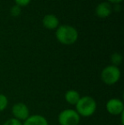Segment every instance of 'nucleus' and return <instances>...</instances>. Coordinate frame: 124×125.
Here are the masks:
<instances>
[{"label": "nucleus", "instance_id": "nucleus-1", "mask_svg": "<svg viewBox=\"0 0 124 125\" xmlns=\"http://www.w3.org/2000/svg\"><path fill=\"white\" fill-rule=\"evenodd\" d=\"M55 35L59 42L66 45L74 43L78 38V32L76 28L68 25L59 26Z\"/></svg>", "mask_w": 124, "mask_h": 125}, {"label": "nucleus", "instance_id": "nucleus-2", "mask_svg": "<svg viewBox=\"0 0 124 125\" xmlns=\"http://www.w3.org/2000/svg\"><path fill=\"white\" fill-rule=\"evenodd\" d=\"M76 112L79 115L83 117H89L93 115L96 111V102L93 98L90 96H84L83 98H80L78 102L76 105Z\"/></svg>", "mask_w": 124, "mask_h": 125}, {"label": "nucleus", "instance_id": "nucleus-3", "mask_svg": "<svg viewBox=\"0 0 124 125\" xmlns=\"http://www.w3.org/2000/svg\"><path fill=\"white\" fill-rule=\"evenodd\" d=\"M121 77V73L117 66H106L101 73V79L107 85L115 84Z\"/></svg>", "mask_w": 124, "mask_h": 125}, {"label": "nucleus", "instance_id": "nucleus-4", "mask_svg": "<svg viewBox=\"0 0 124 125\" xmlns=\"http://www.w3.org/2000/svg\"><path fill=\"white\" fill-rule=\"evenodd\" d=\"M80 121V116L76 111L66 109L59 115V123L60 125H77Z\"/></svg>", "mask_w": 124, "mask_h": 125}, {"label": "nucleus", "instance_id": "nucleus-5", "mask_svg": "<svg viewBox=\"0 0 124 125\" xmlns=\"http://www.w3.org/2000/svg\"><path fill=\"white\" fill-rule=\"evenodd\" d=\"M12 112L18 120H27L29 117V109L23 103L15 104L12 108Z\"/></svg>", "mask_w": 124, "mask_h": 125}, {"label": "nucleus", "instance_id": "nucleus-6", "mask_svg": "<svg viewBox=\"0 0 124 125\" xmlns=\"http://www.w3.org/2000/svg\"><path fill=\"white\" fill-rule=\"evenodd\" d=\"M106 110L112 115H118L123 112V103L120 100L111 99L106 104Z\"/></svg>", "mask_w": 124, "mask_h": 125}, {"label": "nucleus", "instance_id": "nucleus-7", "mask_svg": "<svg viewBox=\"0 0 124 125\" xmlns=\"http://www.w3.org/2000/svg\"><path fill=\"white\" fill-rule=\"evenodd\" d=\"M95 13L99 18H106L111 13V7L109 3L103 2L96 7Z\"/></svg>", "mask_w": 124, "mask_h": 125}, {"label": "nucleus", "instance_id": "nucleus-8", "mask_svg": "<svg viewBox=\"0 0 124 125\" xmlns=\"http://www.w3.org/2000/svg\"><path fill=\"white\" fill-rule=\"evenodd\" d=\"M43 26L48 29H55L59 26V20L54 15H47L43 19Z\"/></svg>", "mask_w": 124, "mask_h": 125}, {"label": "nucleus", "instance_id": "nucleus-9", "mask_svg": "<svg viewBox=\"0 0 124 125\" xmlns=\"http://www.w3.org/2000/svg\"><path fill=\"white\" fill-rule=\"evenodd\" d=\"M23 125H48V121L40 115H33L25 120Z\"/></svg>", "mask_w": 124, "mask_h": 125}, {"label": "nucleus", "instance_id": "nucleus-10", "mask_svg": "<svg viewBox=\"0 0 124 125\" xmlns=\"http://www.w3.org/2000/svg\"><path fill=\"white\" fill-rule=\"evenodd\" d=\"M66 100L71 105H76L78 100H80V95L75 90H68L65 94Z\"/></svg>", "mask_w": 124, "mask_h": 125}, {"label": "nucleus", "instance_id": "nucleus-11", "mask_svg": "<svg viewBox=\"0 0 124 125\" xmlns=\"http://www.w3.org/2000/svg\"><path fill=\"white\" fill-rule=\"evenodd\" d=\"M122 61H123V57L119 53H115L111 55V61L115 65V66H117V65L121 64Z\"/></svg>", "mask_w": 124, "mask_h": 125}, {"label": "nucleus", "instance_id": "nucleus-12", "mask_svg": "<svg viewBox=\"0 0 124 125\" xmlns=\"http://www.w3.org/2000/svg\"><path fill=\"white\" fill-rule=\"evenodd\" d=\"M8 105V99L4 94H0V112H3Z\"/></svg>", "mask_w": 124, "mask_h": 125}, {"label": "nucleus", "instance_id": "nucleus-13", "mask_svg": "<svg viewBox=\"0 0 124 125\" xmlns=\"http://www.w3.org/2000/svg\"><path fill=\"white\" fill-rule=\"evenodd\" d=\"M20 12H21V10H20V7L19 6V5H15V6L12 7L11 10H10V14H11V15L14 17L19 16V15H20Z\"/></svg>", "mask_w": 124, "mask_h": 125}, {"label": "nucleus", "instance_id": "nucleus-14", "mask_svg": "<svg viewBox=\"0 0 124 125\" xmlns=\"http://www.w3.org/2000/svg\"><path fill=\"white\" fill-rule=\"evenodd\" d=\"M3 125H22L20 120L16 118H10L4 123Z\"/></svg>", "mask_w": 124, "mask_h": 125}, {"label": "nucleus", "instance_id": "nucleus-15", "mask_svg": "<svg viewBox=\"0 0 124 125\" xmlns=\"http://www.w3.org/2000/svg\"><path fill=\"white\" fill-rule=\"evenodd\" d=\"M15 3H16V5H19V6H27L29 3L31 2V0H15Z\"/></svg>", "mask_w": 124, "mask_h": 125}, {"label": "nucleus", "instance_id": "nucleus-16", "mask_svg": "<svg viewBox=\"0 0 124 125\" xmlns=\"http://www.w3.org/2000/svg\"><path fill=\"white\" fill-rule=\"evenodd\" d=\"M109 1L113 3H120V2L123 1V0H109Z\"/></svg>", "mask_w": 124, "mask_h": 125}]
</instances>
